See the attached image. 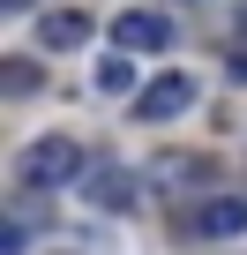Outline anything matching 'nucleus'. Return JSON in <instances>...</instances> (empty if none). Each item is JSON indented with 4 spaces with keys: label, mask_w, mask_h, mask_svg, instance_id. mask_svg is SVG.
<instances>
[{
    "label": "nucleus",
    "mask_w": 247,
    "mask_h": 255,
    "mask_svg": "<svg viewBox=\"0 0 247 255\" xmlns=\"http://www.w3.org/2000/svg\"><path fill=\"white\" fill-rule=\"evenodd\" d=\"M90 30H97V23H90L82 8H45V15H38V45H45V53H75V45H90Z\"/></svg>",
    "instance_id": "nucleus-6"
},
{
    "label": "nucleus",
    "mask_w": 247,
    "mask_h": 255,
    "mask_svg": "<svg viewBox=\"0 0 247 255\" xmlns=\"http://www.w3.org/2000/svg\"><path fill=\"white\" fill-rule=\"evenodd\" d=\"M187 180H202L195 158H158V188H187Z\"/></svg>",
    "instance_id": "nucleus-9"
},
{
    "label": "nucleus",
    "mask_w": 247,
    "mask_h": 255,
    "mask_svg": "<svg viewBox=\"0 0 247 255\" xmlns=\"http://www.w3.org/2000/svg\"><path fill=\"white\" fill-rule=\"evenodd\" d=\"M30 248V233H23V218H8V233H0V255H23Z\"/></svg>",
    "instance_id": "nucleus-10"
},
{
    "label": "nucleus",
    "mask_w": 247,
    "mask_h": 255,
    "mask_svg": "<svg viewBox=\"0 0 247 255\" xmlns=\"http://www.w3.org/2000/svg\"><path fill=\"white\" fill-rule=\"evenodd\" d=\"M0 83H8V98H38V68L30 60H0Z\"/></svg>",
    "instance_id": "nucleus-8"
},
{
    "label": "nucleus",
    "mask_w": 247,
    "mask_h": 255,
    "mask_svg": "<svg viewBox=\"0 0 247 255\" xmlns=\"http://www.w3.org/2000/svg\"><path fill=\"white\" fill-rule=\"evenodd\" d=\"M82 195H90L97 210H120V218H128V210L143 203V180H135L128 165H97V173L82 180Z\"/></svg>",
    "instance_id": "nucleus-5"
},
{
    "label": "nucleus",
    "mask_w": 247,
    "mask_h": 255,
    "mask_svg": "<svg viewBox=\"0 0 247 255\" xmlns=\"http://www.w3.org/2000/svg\"><path fill=\"white\" fill-rule=\"evenodd\" d=\"M97 165H90V150L82 143H68V135H38L23 158H15V180L23 188H38V195H60V188H82Z\"/></svg>",
    "instance_id": "nucleus-1"
},
{
    "label": "nucleus",
    "mask_w": 247,
    "mask_h": 255,
    "mask_svg": "<svg viewBox=\"0 0 247 255\" xmlns=\"http://www.w3.org/2000/svg\"><path fill=\"white\" fill-rule=\"evenodd\" d=\"M97 90H112V98L135 90V53H105V60H97Z\"/></svg>",
    "instance_id": "nucleus-7"
},
{
    "label": "nucleus",
    "mask_w": 247,
    "mask_h": 255,
    "mask_svg": "<svg viewBox=\"0 0 247 255\" xmlns=\"http://www.w3.org/2000/svg\"><path fill=\"white\" fill-rule=\"evenodd\" d=\"M165 45H172V23L158 8H128L112 23V53H165Z\"/></svg>",
    "instance_id": "nucleus-3"
},
{
    "label": "nucleus",
    "mask_w": 247,
    "mask_h": 255,
    "mask_svg": "<svg viewBox=\"0 0 247 255\" xmlns=\"http://www.w3.org/2000/svg\"><path fill=\"white\" fill-rule=\"evenodd\" d=\"M180 225H187L195 240H232V233H247V203H240V195H210V203H195Z\"/></svg>",
    "instance_id": "nucleus-4"
},
{
    "label": "nucleus",
    "mask_w": 247,
    "mask_h": 255,
    "mask_svg": "<svg viewBox=\"0 0 247 255\" xmlns=\"http://www.w3.org/2000/svg\"><path fill=\"white\" fill-rule=\"evenodd\" d=\"M0 8H8V15H30V8H38V0H0Z\"/></svg>",
    "instance_id": "nucleus-11"
},
{
    "label": "nucleus",
    "mask_w": 247,
    "mask_h": 255,
    "mask_svg": "<svg viewBox=\"0 0 247 255\" xmlns=\"http://www.w3.org/2000/svg\"><path fill=\"white\" fill-rule=\"evenodd\" d=\"M180 113H195V75H158V83H143V98H135V120H180Z\"/></svg>",
    "instance_id": "nucleus-2"
}]
</instances>
